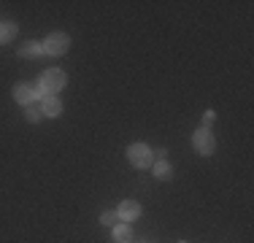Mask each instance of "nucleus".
<instances>
[{
	"label": "nucleus",
	"instance_id": "14",
	"mask_svg": "<svg viewBox=\"0 0 254 243\" xmlns=\"http://www.w3.org/2000/svg\"><path fill=\"white\" fill-rule=\"evenodd\" d=\"M211 122H214V114H211V111H205V117H203V124H205V127H208V124H211Z\"/></svg>",
	"mask_w": 254,
	"mask_h": 243
},
{
	"label": "nucleus",
	"instance_id": "1",
	"mask_svg": "<svg viewBox=\"0 0 254 243\" xmlns=\"http://www.w3.org/2000/svg\"><path fill=\"white\" fill-rule=\"evenodd\" d=\"M65 84H68V76H65V70H60V68H49V70H44V76H41V81H38V95H54V92H60V89H65Z\"/></svg>",
	"mask_w": 254,
	"mask_h": 243
},
{
	"label": "nucleus",
	"instance_id": "4",
	"mask_svg": "<svg viewBox=\"0 0 254 243\" xmlns=\"http://www.w3.org/2000/svg\"><path fill=\"white\" fill-rule=\"evenodd\" d=\"M192 146H195V151H200V154H211V151L216 149L214 132H211L208 127H203V130H197L195 135H192Z\"/></svg>",
	"mask_w": 254,
	"mask_h": 243
},
{
	"label": "nucleus",
	"instance_id": "5",
	"mask_svg": "<svg viewBox=\"0 0 254 243\" xmlns=\"http://www.w3.org/2000/svg\"><path fill=\"white\" fill-rule=\"evenodd\" d=\"M35 97H38V92H35L30 84H16L14 87V100L19 103V106H33Z\"/></svg>",
	"mask_w": 254,
	"mask_h": 243
},
{
	"label": "nucleus",
	"instance_id": "7",
	"mask_svg": "<svg viewBox=\"0 0 254 243\" xmlns=\"http://www.w3.org/2000/svg\"><path fill=\"white\" fill-rule=\"evenodd\" d=\"M60 111H63V103L57 100V95H46L44 103H41V114L54 119V117H60Z\"/></svg>",
	"mask_w": 254,
	"mask_h": 243
},
{
	"label": "nucleus",
	"instance_id": "13",
	"mask_svg": "<svg viewBox=\"0 0 254 243\" xmlns=\"http://www.w3.org/2000/svg\"><path fill=\"white\" fill-rule=\"evenodd\" d=\"M41 117H44V114H41L38 106H30V108H27V122H38Z\"/></svg>",
	"mask_w": 254,
	"mask_h": 243
},
{
	"label": "nucleus",
	"instance_id": "11",
	"mask_svg": "<svg viewBox=\"0 0 254 243\" xmlns=\"http://www.w3.org/2000/svg\"><path fill=\"white\" fill-rule=\"evenodd\" d=\"M171 173H173V170H171V165H168L165 160H160V162L154 165V176H157V179H168Z\"/></svg>",
	"mask_w": 254,
	"mask_h": 243
},
{
	"label": "nucleus",
	"instance_id": "3",
	"mask_svg": "<svg viewBox=\"0 0 254 243\" xmlns=\"http://www.w3.org/2000/svg\"><path fill=\"white\" fill-rule=\"evenodd\" d=\"M70 46V38L65 33H52L49 38L44 41V54H52V57H60V54H65Z\"/></svg>",
	"mask_w": 254,
	"mask_h": 243
},
{
	"label": "nucleus",
	"instance_id": "10",
	"mask_svg": "<svg viewBox=\"0 0 254 243\" xmlns=\"http://www.w3.org/2000/svg\"><path fill=\"white\" fill-rule=\"evenodd\" d=\"M114 241H117V243H130L132 241L130 224H117V227H114Z\"/></svg>",
	"mask_w": 254,
	"mask_h": 243
},
{
	"label": "nucleus",
	"instance_id": "2",
	"mask_svg": "<svg viewBox=\"0 0 254 243\" xmlns=\"http://www.w3.org/2000/svg\"><path fill=\"white\" fill-rule=\"evenodd\" d=\"M127 160L135 168H152V149L146 143H132L127 146Z\"/></svg>",
	"mask_w": 254,
	"mask_h": 243
},
{
	"label": "nucleus",
	"instance_id": "12",
	"mask_svg": "<svg viewBox=\"0 0 254 243\" xmlns=\"http://www.w3.org/2000/svg\"><path fill=\"white\" fill-rule=\"evenodd\" d=\"M117 219H119L117 211H106V214H100V224H106V227H117Z\"/></svg>",
	"mask_w": 254,
	"mask_h": 243
},
{
	"label": "nucleus",
	"instance_id": "15",
	"mask_svg": "<svg viewBox=\"0 0 254 243\" xmlns=\"http://www.w3.org/2000/svg\"><path fill=\"white\" fill-rule=\"evenodd\" d=\"M181 243H187V241H181Z\"/></svg>",
	"mask_w": 254,
	"mask_h": 243
},
{
	"label": "nucleus",
	"instance_id": "8",
	"mask_svg": "<svg viewBox=\"0 0 254 243\" xmlns=\"http://www.w3.org/2000/svg\"><path fill=\"white\" fill-rule=\"evenodd\" d=\"M44 54V44H38V41H27V44H22L19 49V57H25V60H35V57H41Z\"/></svg>",
	"mask_w": 254,
	"mask_h": 243
},
{
	"label": "nucleus",
	"instance_id": "6",
	"mask_svg": "<svg viewBox=\"0 0 254 243\" xmlns=\"http://www.w3.org/2000/svg\"><path fill=\"white\" fill-rule=\"evenodd\" d=\"M119 219L122 222H132V219L141 216V205H138V200H122V205H119Z\"/></svg>",
	"mask_w": 254,
	"mask_h": 243
},
{
	"label": "nucleus",
	"instance_id": "9",
	"mask_svg": "<svg viewBox=\"0 0 254 243\" xmlns=\"http://www.w3.org/2000/svg\"><path fill=\"white\" fill-rule=\"evenodd\" d=\"M16 38V24L14 22H0V44H11Z\"/></svg>",
	"mask_w": 254,
	"mask_h": 243
}]
</instances>
